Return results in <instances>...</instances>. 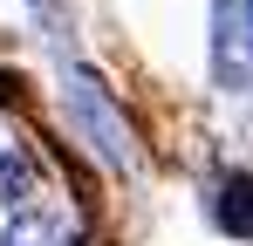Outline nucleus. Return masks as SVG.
<instances>
[{
    "mask_svg": "<svg viewBox=\"0 0 253 246\" xmlns=\"http://www.w3.org/2000/svg\"><path fill=\"white\" fill-rule=\"evenodd\" d=\"M0 192L7 199H28V164L21 158H0Z\"/></svg>",
    "mask_w": 253,
    "mask_h": 246,
    "instance_id": "nucleus-4",
    "label": "nucleus"
},
{
    "mask_svg": "<svg viewBox=\"0 0 253 246\" xmlns=\"http://www.w3.org/2000/svg\"><path fill=\"white\" fill-rule=\"evenodd\" d=\"M69 110H76L83 137H89L110 164H130V130H124V117L110 110V96L96 89V76H76V82H69Z\"/></svg>",
    "mask_w": 253,
    "mask_h": 246,
    "instance_id": "nucleus-1",
    "label": "nucleus"
},
{
    "mask_svg": "<svg viewBox=\"0 0 253 246\" xmlns=\"http://www.w3.org/2000/svg\"><path fill=\"white\" fill-rule=\"evenodd\" d=\"M0 246H69V233H62L55 212H14L7 233H0Z\"/></svg>",
    "mask_w": 253,
    "mask_h": 246,
    "instance_id": "nucleus-3",
    "label": "nucleus"
},
{
    "mask_svg": "<svg viewBox=\"0 0 253 246\" xmlns=\"http://www.w3.org/2000/svg\"><path fill=\"white\" fill-rule=\"evenodd\" d=\"M212 219H219V233H233V240H253V171H233V178L219 185V205H212Z\"/></svg>",
    "mask_w": 253,
    "mask_h": 246,
    "instance_id": "nucleus-2",
    "label": "nucleus"
},
{
    "mask_svg": "<svg viewBox=\"0 0 253 246\" xmlns=\"http://www.w3.org/2000/svg\"><path fill=\"white\" fill-rule=\"evenodd\" d=\"M247 41H253V7H247Z\"/></svg>",
    "mask_w": 253,
    "mask_h": 246,
    "instance_id": "nucleus-5",
    "label": "nucleus"
}]
</instances>
